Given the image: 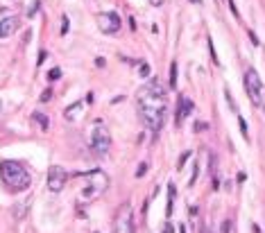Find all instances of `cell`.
<instances>
[{
    "label": "cell",
    "instance_id": "7",
    "mask_svg": "<svg viewBox=\"0 0 265 233\" xmlns=\"http://www.w3.org/2000/svg\"><path fill=\"white\" fill-rule=\"evenodd\" d=\"M66 181H68V175H66V170L61 165H50L48 170V188L53 192H61L64 190Z\"/></svg>",
    "mask_w": 265,
    "mask_h": 233
},
{
    "label": "cell",
    "instance_id": "9",
    "mask_svg": "<svg viewBox=\"0 0 265 233\" xmlns=\"http://www.w3.org/2000/svg\"><path fill=\"white\" fill-rule=\"evenodd\" d=\"M191 113H193V102H191V97L179 95V100H177V118H175L177 127H181V125H184V120L191 116Z\"/></svg>",
    "mask_w": 265,
    "mask_h": 233
},
{
    "label": "cell",
    "instance_id": "4",
    "mask_svg": "<svg viewBox=\"0 0 265 233\" xmlns=\"http://www.w3.org/2000/svg\"><path fill=\"white\" fill-rule=\"evenodd\" d=\"M245 91H247V97L254 106H265V84L254 68H249L245 73Z\"/></svg>",
    "mask_w": 265,
    "mask_h": 233
},
{
    "label": "cell",
    "instance_id": "22",
    "mask_svg": "<svg viewBox=\"0 0 265 233\" xmlns=\"http://www.w3.org/2000/svg\"><path fill=\"white\" fill-rule=\"evenodd\" d=\"M188 159H191V154H188V152H186V154H181V159H179V168H184V163H186V161H188Z\"/></svg>",
    "mask_w": 265,
    "mask_h": 233
},
{
    "label": "cell",
    "instance_id": "19",
    "mask_svg": "<svg viewBox=\"0 0 265 233\" xmlns=\"http://www.w3.org/2000/svg\"><path fill=\"white\" fill-rule=\"evenodd\" d=\"M59 77H61V70H59V68H53L48 73V80H59Z\"/></svg>",
    "mask_w": 265,
    "mask_h": 233
},
{
    "label": "cell",
    "instance_id": "8",
    "mask_svg": "<svg viewBox=\"0 0 265 233\" xmlns=\"http://www.w3.org/2000/svg\"><path fill=\"white\" fill-rule=\"evenodd\" d=\"M120 16L118 14H113V11H109V14H100L98 16V27H100L105 34H116L120 32Z\"/></svg>",
    "mask_w": 265,
    "mask_h": 233
},
{
    "label": "cell",
    "instance_id": "1",
    "mask_svg": "<svg viewBox=\"0 0 265 233\" xmlns=\"http://www.w3.org/2000/svg\"><path fill=\"white\" fill-rule=\"evenodd\" d=\"M138 116L152 134H159L165 118V89L159 82H150L138 91Z\"/></svg>",
    "mask_w": 265,
    "mask_h": 233
},
{
    "label": "cell",
    "instance_id": "16",
    "mask_svg": "<svg viewBox=\"0 0 265 233\" xmlns=\"http://www.w3.org/2000/svg\"><path fill=\"white\" fill-rule=\"evenodd\" d=\"M77 109H82V102H75V104H70L68 111H66V118H68V120H73V116H75V111H77Z\"/></svg>",
    "mask_w": 265,
    "mask_h": 233
},
{
    "label": "cell",
    "instance_id": "14",
    "mask_svg": "<svg viewBox=\"0 0 265 233\" xmlns=\"http://www.w3.org/2000/svg\"><path fill=\"white\" fill-rule=\"evenodd\" d=\"M177 86V64L172 61L170 64V89H175Z\"/></svg>",
    "mask_w": 265,
    "mask_h": 233
},
{
    "label": "cell",
    "instance_id": "10",
    "mask_svg": "<svg viewBox=\"0 0 265 233\" xmlns=\"http://www.w3.org/2000/svg\"><path fill=\"white\" fill-rule=\"evenodd\" d=\"M18 27H21V16H9V18H2L0 21V37L7 39L11 34L16 32Z\"/></svg>",
    "mask_w": 265,
    "mask_h": 233
},
{
    "label": "cell",
    "instance_id": "13",
    "mask_svg": "<svg viewBox=\"0 0 265 233\" xmlns=\"http://www.w3.org/2000/svg\"><path fill=\"white\" fill-rule=\"evenodd\" d=\"M172 206H175V186L170 184L168 186V211H165V215H172Z\"/></svg>",
    "mask_w": 265,
    "mask_h": 233
},
{
    "label": "cell",
    "instance_id": "20",
    "mask_svg": "<svg viewBox=\"0 0 265 233\" xmlns=\"http://www.w3.org/2000/svg\"><path fill=\"white\" fill-rule=\"evenodd\" d=\"M238 122H240V132H243V136L247 138V125H245V120L240 116H238Z\"/></svg>",
    "mask_w": 265,
    "mask_h": 233
},
{
    "label": "cell",
    "instance_id": "25",
    "mask_svg": "<svg viewBox=\"0 0 265 233\" xmlns=\"http://www.w3.org/2000/svg\"><path fill=\"white\" fill-rule=\"evenodd\" d=\"M202 129H207V122H197L195 125V132H202Z\"/></svg>",
    "mask_w": 265,
    "mask_h": 233
},
{
    "label": "cell",
    "instance_id": "24",
    "mask_svg": "<svg viewBox=\"0 0 265 233\" xmlns=\"http://www.w3.org/2000/svg\"><path fill=\"white\" fill-rule=\"evenodd\" d=\"M141 75H143V77H148V75H150V66H141Z\"/></svg>",
    "mask_w": 265,
    "mask_h": 233
},
{
    "label": "cell",
    "instance_id": "17",
    "mask_svg": "<svg viewBox=\"0 0 265 233\" xmlns=\"http://www.w3.org/2000/svg\"><path fill=\"white\" fill-rule=\"evenodd\" d=\"M68 34V16H61V37Z\"/></svg>",
    "mask_w": 265,
    "mask_h": 233
},
{
    "label": "cell",
    "instance_id": "23",
    "mask_svg": "<svg viewBox=\"0 0 265 233\" xmlns=\"http://www.w3.org/2000/svg\"><path fill=\"white\" fill-rule=\"evenodd\" d=\"M50 97H53V93H50V91H46V93H43V95H41V102H48Z\"/></svg>",
    "mask_w": 265,
    "mask_h": 233
},
{
    "label": "cell",
    "instance_id": "15",
    "mask_svg": "<svg viewBox=\"0 0 265 233\" xmlns=\"http://www.w3.org/2000/svg\"><path fill=\"white\" fill-rule=\"evenodd\" d=\"M215 233H231V220H222Z\"/></svg>",
    "mask_w": 265,
    "mask_h": 233
},
{
    "label": "cell",
    "instance_id": "21",
    "mask_svg": "<svg viewBox=\"0 0 265 233\" xmlns=\"http://www.w3.org/2000/svg\"><path fill=\"white\" fill-rule=\"evenodd\" d=\"M145 170H148V163H141V165H138L136 177H143V175H145Z\"/></svg>",
    "mask_w": 265,
    "mask_h": 233
},
{
    "label": "cell",
    "instance_id": "11",
    "mask_svg": "<svg viewBox=\"0 0 265 233\" xmlns=\"http://www.w3.org/2000/svg\"><path fill=\"white\" fill-rule=\"evenodd\" d=\"M32 122L37 125L39 129H43V132H48L50 129V120H48V116H46L43 111H34L32 113Z\"/></svg>",
    "mask_w": 265,
    "mask_h": 233
},
{
    "label": "cell",
    "instance_id": "27",
    "mask_svg": "<svg viewBox=\"0 0 265 233\" xmlns=\"http://www.w3.org/2000/svg\"><path fill=\"white\" fill-rule=\"evenodd\" d=\"M43 61H46V52H41V54H39V59H37V64H39V66H41V64H43Z\"/></svg>",
    "mask_w": 265,
    "mask_h": 233
},
{
    "label": "cell",
    "instance_id": "18",
    "mask_svg": "<svg viewBox=\"0 0 265 233\" xmlns=\"http://www.w3.org/2000/svg\"><path fill=\"white\" fill-rule=\"evenodd\" d=\"M209 50H211V59H213V64H220V59H217V54H215V48H213V41L209 39Z\"/></svg>",
    "mask_w": 265,
    "mask_h": 233
},
{
    "label": "cell",
    "instance_id": "5",
    "mask_svg": "<svg viewBox=\"0 0 265 233\" xmlns=\"http://www.w3.org/2000/svg\"><path fill=\"white\" fill-rule=\"evenodd\" d=\"M91 149L98 154V156H105L109 149H111V134L106 129V125L98 122L93 132H91Z\"/></svg>",
    "mask_w": 265,
    "mask_h": 233
},
{
    "label": "cell",
    "instance_id": "12",
    "mask_svg": "<svg viewBox=\"0 0 265 233\" xmlns=\"http://www.w3.org/2000/svg\"><path fill=\"white\" fill-rule=\"evenodd\" d=\"M32 199H34V197H27V199L23 201V206H21V204H18V206L14 208V213H16V217H18V220H23V217L27 215V211H30V206H32Z\"/></svg>",
    "mask_w": 265,
    "mask_h": 233
},
{
    "label": "cell",
    "instance_id": "3",
    "mask_svg": "<svg viewBox=\"0 0 265 233\" xmlns=\"http://www.w3.org/2000/svg\"><path fill=\"white\" fill-rule=\"evenodd\" d=\"M106 188H109V177H106L102 170H96V172H91V175H89V181H86V186L82 188L80 201H82V204L96 201L98 197L105 195Z\"/></svg>",
    "mask_w": 265,
    "mask_h": 233
},
{
    "label": "cell",
    "instance_id": "28",
    "mask_svg": "<svg viewBox=\"0 0 265 233\" xmlns=\"http://www.w3.org/2000/svg\"><path fill=\"white\" fill-rule=\"evenodd\" d=\"M0 106H2V104H0Z\"/></svg>",
    "mask_w": 265,
    "mask_h": 233
},
{
    "label": "cell",
    "instance_id": "26",
    "mask_svg": "<svg viewBox=\"0 0 265 233\" xmlns=\"http://www.w3.org/2000/svg\"><path fill=\"white\" fill-rule=\"evenodd\" d=\"M148 2H150V5H154V7H161V5H163V0H148Z\"/></svg>",
    "mask_w": 265,
    "mask_h": 233
},
{
    "label": "cell",
    "instance_id": "6",
    "mask_svg": "<svg viewBox=\"0 0 265 233\" xmlns=\"http://www.w3.org/2000/svg\"><path fill=\"white\" fill-rule=\"evenodd\" d=\"M113 231L116 233H136L134 215H132V204H129V201H125V204L118 206L116 217H113Z\"/></svg>",
    "mask_w": 265,
    "mask_h": 233
},
{
    "label": "cell",
    "instance_id": "2",
    "mask_svg": "<svg viewBox=\"0 0 265 233\" xmlns=\"http://www.w3.org/2000/svg\"><path fill=\"white\" fill-rule=\"evenodd\" d=\"M0 177H2V184L11 192L27 190L32 186V177H30L27 168L23 163H18V161H2L0 163Z\"/></svg>",
    "mask_w": 265,
    "mask_h": 233
}]
</instances>
